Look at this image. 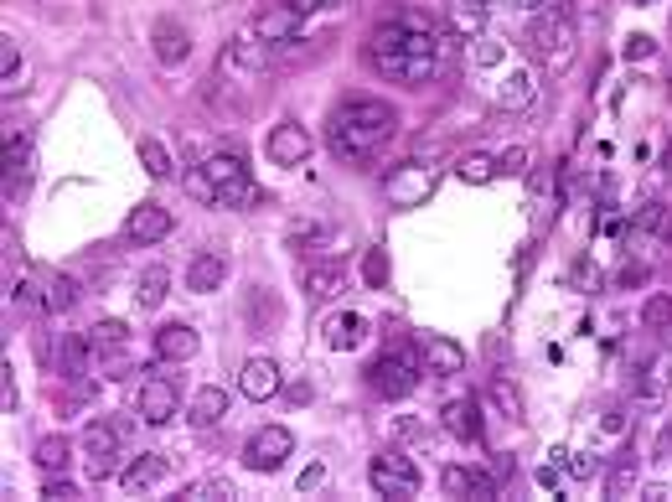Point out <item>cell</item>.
<instances>
[{
  "instance_id": "1",
  "label": "cell",
  "mask_w": 672,
  "mask_h": 502,
  "mask_svg": "<svg viewBox=\"0 0 672 502\" xmlns=\"http://www.w3.org/2000/svg\"><path fill=\"white\" fill-rule=\"evenodd\" d=\"M440 32H435V21L424 16V11H399V16H388L373 26V42H368V57H373V68H383L388 78H399L409 88L419 83H430L440 73Z\"/></svg>"
},
{
  "instance_id": "2",
  "label": "cell",
  "mask_w": 672,
  "mask_h": 502,
  "mask_svg": "<svg viewBox=\"0 0 672 502\" xmlns=\"http://www.w3.org/2000/svg\"><path fill=\"white\" fill-rule=\"evenodd\" d=\"M399 135V114L383 99H347L331 114V151L342 161H373Z\"/></svg>"
},
{
  "instance_id": "3",
  "label": "cell",
  "mask_w": 672,
  "mask_h": 502,
  "mask_svg": "<svg viewBox=\"0 0 672 502\" xmlns=\"http://www.w3.org/2000/svg\"><path fill=\"white\" fill-rule=\"evenodd\" d=\"M523 47H528L533 63L564 73V68L574 63V26H569V16H559V11L533 16V21H528V32H523Z\"/></svg>"
},
{
  "instance_id": "4",
  "label": "cell",
  "mask_w": 672,
  "mask_h": 502,
  "mask_svg": "<svg viewBox=\"0 0 672 502\" xmlns=\"http://www.w3.org/2000/svg\"><path fill=\"white\" fill-rule=\"evenodd\" d=\"M207 182H212V208H243L254 197V176H249V161L238 151H223V156H207L202 161Z\"/></svg>"
},
{
  "instance_id": "5",
  "label": "cell",
  "mask_w": 672,
  "mask_h": 502,
  "mask_svg": "<svg viewBox=\"0 0 672 502\" xmlns=\"http://www.w3.org/2000/svg\"><path fill=\"white\" fill-rule=\"evenodd\" d=\"M419 373H424V352H419V347H409V342H399L393 352H383V358L368 368L373 389H378L383 399H404V394H414Z\"/></svg>"
},
{
  "instance_id": "6",
  "label": "cell",
  "mask_w": 672,
  "mask_h": 502,
  "mask_svg": "<svg viewBox=\"0 0 672 502\" xmlns=\"http://www.w3.org/2000/svg\"><path fill=\"white\" fill-rule=\"evenodd\" d=\"M368 482L383 492V497H414L419 492V466L404 456V451H383V456H373V466H368Z\"/></svg>"
},
{
  "instance_id": "7",
  "label": "cell",
  "mask_w": 672,
  "mask_h": 502,
  "mask_svg": "<svg viewBox=\"0 0 672 502\" xmlns=\"http://www.w3.org/2000/svg\"><path fill=\"white\" fill-rule=\"evenodd\" d=\"M290 451H295V435H290L285 425H264V430L249 435V446H243V461H249L254 471H280Z\"/></svg>"
},
{
  "instance_id": "8",
  "label": "cell",
  "mask_w": 672,
  "mask_h": 502,
  "mask_svg": "<svg viewBox=\"0 0 672 502\" xmlns=\"http://www.w3.org/2000/svg\"><path fill=\"white\" fill-rule=\"evenodd\" d=\"M430 187H435L430 166L409 161V166H399V171H388V182H383V197L393 202V208H419V202L430 197Z\"/></svg>"
},
{
  "instance_id": "9",
  "label": "cell",
  "mask_w": 672,
  "mask_h": 502,
  "mask_svg": "<svg viewBox=\"0 0 672 502\" xmlns=\"http://www.w3.org/2000/svg\"><path fill=\"white\" fill-rule=\"evenodd\" d=\"M140 415H145V425H166L176 415V378L150 373L140 383Z\"/></svg>"
},
{
  "instance_id": "10",
  "label": "cell",
  "mask_w": 672,
  "mask_h": 502,
  "mask_svg": "<svg viewBox=\"0 0 672 502\" xmlns=\"http://www.w3.org/2000/svg\"><path fill=\"white\" fill-rule=\"evenodd\" d=\"M83 451H88V477H109L114 471V456H119V435H114V425H104V420H94L83 430Z\"/></svg>"
},
{
  "instance_id": "11",
  "label": "cell",
  "mask_w": 672,
  "mask_h": 502,
  "mask_svg": "<svg viewBox=\"0 0 672 502\" xmlns=\"http://www.w3.org/2000/svg\"><path fill=\"white\" fill-rule=\"evenodd\" d=\"M150 42H156V63L161 68H176V63H187V52H192V37H187V26L161 16L156 26H150Z\"/></svg>"
},
{
  "instance_id": "12",
  "label": "cell",
  "mask_w": 672,
  "mask_h": 502,
  "mask_svg": "<svg viewBox=\"0 0 672 502\" xmlns=\"http://www.w3.org/2000/svg\"><path fill=\"white\" fill-rule=\"evenodd\" d=\"M223 78L228 73H249V78H259L264 68H269V42H259V37H238V42H228V52H223Z\"/></svg>"
},
{
  "instance_id": "13",
  "label": "cell",
  "mask_w": 672,
  "mask_h": 502,
  "mask_svg": "<svg viewBox=\"0 0 672 502\" xmlns=\"http://www.w3.org/2000/svg\"><path fill=\"white\" fill-rule=\"evenodd\" d=\"M166 233H171V213L161 208V202H140V208L130 213V223H125L130 244H161Z\"/></svg>"
},
{
  "instance_id": "14",
  "label": "cell",
  "mask_w": 672,
  "mask_h": 502,
  "mask_svg": "<svg viewBox=\"0 0 672 502\" xmlns=\"http://www.w3.org/2000/svg\"><path fill=\"white\" fill-rule=\"evenodd\" d=\"M264 151H269L274 166H300L305 156H311V135H305L300 125H274Z\"/></svg>"
},
{
  "instance_id": "15",
  "label": "cell",
  "mask_w": 672,
  "mask_h": 502,
  "mask_svg": "<svg viewBox=\"0 0 672 502\" xmlns=\"http://www.w3.org/2000/svg\"><path fill=\"white\" fill-rule=\"evenodd\" d=\"M254 32H259V42H295V32H300V16H295V6L290 0H280V6H269V11H259V21H254Z\"/></svg>"
},
{
  "instance_id": "16",
  "label": "cell",
  "mask_w": 672,
  "mask_h": 502,
  "mask_svg": "<svg viewBox=\"0 0 672 502\" xmlns=\"http://www.w3.org/2000/svg\"><path fill=\"white\" fill-rule=\"evenodd\" d=\"M156 358L161 363H187L197 358V332L187 327V321H171V327L156 332Z\"/></svg>"
},
{
  "instance_id": "17",
  "label": "cell",
  "mask_w": 672,
  "mask_h": 502,
  "mask_svg": "<svg viewBox=\"0 0 672 502\" xmlns=\"http://www.w3.org/2000/svg\"><path fill=\"white\" fill-rule=\"evenodd\" d=\"M238 389L249 394L254 404L259 399H274V394H280V368H274L269 358H249V363H243V373H238Z\"/></svg>"
},
{
  "instance_id": "18",
  "label": "cell",
  "mask_w": 672,
  "mask_h": 502,
  "mask_svg": "<svg viewBox=\"0 0 672 502\" xmlns=\"http://www.w3.org/2000/svg\"><path fill=\"white\" fill-rule=\"evenodd\" d=\"M424 373H461L466 368V347L461 342H450V337H424Z\"/></svg>"
},
{
  "instance_id": "19",
  "label": "cell",
  "mask_w": 672,
  "mask_h": 502,
  "mask_svg": "<svg viewBox=\"0 0 672 502\" xmlns=\"http://www.w3.org/2000/svg\"><path fill=\"white\" fill-rule=\"evenodd\" d=\"M445 430L455 440H481V404L466 394V399H450L445 404Z\"/></svg>"
},
{
  "instance_id": "20",
  "label": "cell",
  "mask_w": 672,
  "mask_h": 502,
  "mask_svg": "<svg viewBox=\"0 0 672 502\" xmlns=\"http://www.w3.org/2000/svg\"><path fill=\"white\" fill-rule=\"evenodd\" d=\"M362 337H368V316H357V311H342L326 321V347H336V352H352Z\"/></svg>"
},
{
  "instance_id": "21",
  "label": "cell",
  "mask_w": 672,
  "mask_h": 502,
  "mask_svg": "<svg viewBox=\"0 0 672 502\" xmlns=\"http://www.w3.org/2000/svg\"><path fill=\"white\" fill-rule=\"evenodd\" d=\"M223 275H228V259H223V254H197V259H192V270H187V290L207 295V290H218V285H223Z\"/></svg>"
},
{
  "instance_id": "22",
  "label": "cell",
  "mask_w": 672,
  "mask_h": 502,
  "mask_svg": "<svg viewBox=\"0 0 672 502\" xmlns=\"http://www.w3.org/2000/svg\"><path fill=\"white\" fill-rule=\"evenodd\" d=\"M486 11H492V0H450V26L461 37H481Z\"/></svg>"
},
{
  "instance_id": "23",
  "label": "cell",
  "mask_w": 672,
  "mask_h": 502,
  "mask_svg": "<svg viewBox=\"0 0 672 502\" xmlns=\"http://www.w3.org/2000/svg\"><path fill=\"white\" fill-rule=\"evenodd\" d=\"M223 415H228V394L218 389V383H207V389L192 399V425H197V430H207V425H218Z\"/></svg>"
},
{
  "instance_id": "24",
  "label": "cell",
  "mask_w": 672,
  "mask_h": 502,
  "mask_svg": "<svg viewBox=\"0 0 672 502\" xmlns=\"http://www.w3.org/2000/svg\"><path fill=\"white\" fill-rule=\"evenodd\" d=\"M166 477V456H135L130 466H125V477H119V482H125L130 492H145V487H156Z\"/></svg>"
},
{
  "instance_id": "25",
  "label": "cell",
  "mask_w": 672,
  "mask_h": 502,
  "mask_svg": "<svg viewBox=\"0 0 672 502\" xmlns=\"http://www.w3.org/2000/svg\"><path fill=\"white\" fill-rule=\"evenodd\" d=\"M455 176H461L466 187H486V182H497V156H481V151H471V156H461V161H455Z\"/></svg>"
},
{
  "instance_id": "26",
  "label": "cell",
  "mask_w": 672,
  "mask_h": 502,
  "mask_svg": "<svg viewBox=\"0 0 672 502\" xmlns=\"http://www.w3.org/2000/svg\"><path fill=\"white\" fill-rule=\"evenodd\" d=\"M533 94H538L533 73H528V68H517V73H507V83H502V94H497V99H502L507 109H528V104H533Z\"/></svg>"
},
{
  "instance_id": "27",
  "label": "cell",
  "mask_w": 672,
  "mask_h": 502,
  "mask_svg": "<svg viewBox=\"0 0 672 502\" xmlns=\"http://www.w3.org/2000/svg\"><path fill=\"white\" fill-rule=\"evenodd\" d=\"M181 497H187V502H228V497H233V482H223V477H197V482L181 487Z\"/></svg>"
},
{
  "instance_id": "28",
  "label": "cell",
  "mask_w": 672,
  "mask_h": 502,
  "mask_svg": "<svg viewBox=\"0 0 672 502\" xmlns=\"http://www.w3.org/2000/svg\"><path fill=\"white\" fill-rule=\"evenodd\" d=\"M73 301H78V280H73V275H52L47 290H42V306H47V311H68Z\"/></svg>"
},
{
  "instance_id": "29",
  "label": "cell",
  "mask_w": 672,
  "mask_h": 502,
  "mask_svg": "<svg viewBox=\"0 0 672 502\" xmlns=\"http://www.w3.org/2000/svg\"><path fill=\"white\" fill-rule=\"evenodd\" d=\"M26 161H32V145H26V135H16V145L6 140V192L26 182Z\"/></svg>"
},
{
  "instance_id": "30",
  "label": "cell",
  "mask_w": 672,
  "mask_h": 502,
  "mask_svg": "<svg viewBox=\"0 0 672 502\" xmlns=\"http://www.w3.org/2000/svg\"><path fill=\"white\" fill-rule=\"evenodd\" d=\"M37 466L57 477V471L68 466V440H63V435H47V440H37Z\"/></svg>"
},
{
  "instance_id": "31",
  "label": "cell",
  "mask_w": 672,
  "mask_h": 502,
  "mask_svg": "<svg viewBox=\"0 0 672 502\" xmlns=\"http://www.w3.org/2000/svg\"><path fill=\"white\" fill-rule=\"evenodd\" d=\"M166 285H171V275L161 270V264H150V270L140 275V306H161L166 301Z\"/></svg>"
},
{
  "instance_id": "32",
  "label": "cell",
  "mask_w": 672,
  "mask_h": 502,
  "mask_svg": "<svg viewBox=\"0 0 672 502\" xmlns=\"http://www.w3.org/2000/svg\"><path fill=\"white\" fill-rule=\"evenodd\" d=\"M290 6H295L300 21H311V16H321V11H326V16H347L352 0H290Z\"/></svg>"
},
{
  "instance_id": "33",
  "label": "cell",
  "mask_w": 672,
  "mask_h": 502,
  "mask_svg": "<svg viewBox=\"0 0 672 502\" xmlns=\"http://www.w3.org/2000/svg\"><path fill=\"white\" fill-rule=\"evenodd\" d=\"M492 399H497V409L507 420H523V394H517L507 378H492Z\"/></svg>"
},
{
  "instance_id": "34",
  "label": "cell",
  "mask_w": 672,
  "mask_h": 502,
  "mask_svg": "<svg viewBox=\"0 0 672 502\" xmlns=\"http://www.w3.org/2000/svg\"><path fill=\"white\" fill-rule=\"evenodd\" d=\"M140 161H145L150 176H171V151L161 140H140Z\"/></svg>"
},
{
  "instance_id": "35",
  "label": "cell",
  "mask_w": 672,
  "mask_h": 502,
  "mask_svg": "<svg viewBox=\"0 0 672 502\" xmlns=\"http://www.w3.org/2000/svg\"><path fill=\"white\" fill-rule=\"evenodd\" d=\"M125 337H130L125 321H99V327L88 332V347H125Z\"/></svg>"
},
{
  "instance_id": "36",
  "label": "cell",
  "mask_w": 672,
  "mask_h": 502,
  "mask_svg": "<svg viewBox=\"0 0 672 502\" xmlns=\"http://www.w3.org/2000/svg\"><path fill=\"white\" fill-rule=\"evenodd\" d=\"M641 321H647L652 332H672V301H667V295H652L647 311H641Z\"/></svg>"
},
{
  "instance_id": "37",
  "label": "cell",
  "mask_w": 672,
  "mask_h": 502,
  "mask_svg": "<svg viewBox=\"0 0 672 502\" xmlns=\"http://www.w3.org/2000/svg\"><path fill=\"white\" fill-rule=\"evenodd\" d=\"M305 290H311L316 301H326V295L342 290V275H336V270H311V275H305Z\"/></svg>"
},
{
  "instance_id": "38",
  "label": "cell",
  "mask_w": 672,
  "mask_h": 502,
  "mask_svg": "<svg viewBox=\"0 0 672 502\" xmlns=\"http://www.w3.org/2000/svg\"><path fill=\"white\" fill-rule=\"evenodd\" d=\"M362 280H368L373 290L388 285V254L383 249H368V259H362Z\"/></svg>"
},
{
  "instance_id": "39",
  "label": "cell",
  "mask_w": 672,
  "mask_h": 502,
  "mask_svg": "<svg viewBox=\"0 0 672 502\" xmlns=\"http://www.w3.org/2000/svg\"><path fill=\"white\" fill-rule=\"evenodd\" d=\"M631 487H636V461H621L616 471H610V482H605V492H610V497H626Z\"/></svg>"
},
{
  "instance_id": "40",
  "label": "cell",
  "mask_w": 672,
  "mask_h": 502,
  "mask_svg": "<svg viewBox=\"0 0 672 502\" xmlns=\"http://www.w3.org/2000/svg\"><path fill=\"white\" fill-rule=\"evenodd\" d=\"M528 171V151L523 145H507V151L497 156V176H523Z\"/></svg>"
},
{
  "instance_id": "41",
  "label": "cell",
  "mask_w": 672,
  "mask_h": 502,
  "mask_svg": "<svg viewBox=\"0 0 672 502\" xmlns=\"http://www.w3.org/2000/svg\"><path fill=\"white\" fill-rule=\"evenodd\" d=\"M440 487H445L450 497H471V471H466V466H445Z\"/></svg>"
},
{
  "instance_id": "42",
  "label": "cell",
  "mask_w": 672,
  "mask_h": 502,
  "mask_svg": "<svg viewBox=\"0 0 672 502\" xmlns=\"http://www.w3.org/2000/svg\"><path fill=\"white\" fill-rule=\"evenodd\" d=\"M471 497L476 502H492L497 497V477H492V471H471Z\"/></svg>"
},
{
  "instance_id": "43",
  "label": "cell",
  "mask_w": 672,
  "mask_h": 502,
  "mask_svg": "<svg viewBox=\"0 0 672 502\" xmlns=\"http://www.w3.org/2000/svg\"><path fill=\"white\" fill-rule=\"evenodd\" d=\"M16 68H21V47L6 37V42H0V73H6V83L16 78Z\"/></svg>"
},
{
  "instance_id": "44",
  "label": "cell",
  "mask_w": 672,
  "mask_h": 502,
  "mask_svg": "<svg viewBox=\"0 0 672 502\" xmlns=\"http://www.w3.org/2000/svg\"><path fill=\"white\" fill-rule=\"evenodd\" d=\"M187 192L197 197V202H212V182H207V171L197 166V171H187Z\"/></svg>"
},
{
  "instance_id": "45",
  "label": "cell",
  "mask_w": 672,
  "mask_h": 502,
  "mask_svg": "<svg viewBox=\"0 0 672 502\" xmlns=\"http://www.w3.org/2000/svg\"><path fill=\"white\" fill-rule=\"evenodd\" d=\"M662 218H667V213H662V202H647V208H641V213L631 218V228H662Z\"/></svg>"
},
{
  "instance_id": "46",
  "label": "cell",
  "mask_w": 672,
  "mask_h": 502,
  "mask_svg": "<svg viewBox=\"0 0 672 502\" xmlns=\"http://www.w3.org/2000/svg\"><path fill=\"white\" fill-rule=\"evenodd\" d=\"M569 471L585 482V477H595V471H600V461H595V456H569Z\"/></svg>"
},
{
  "instance_id": "47",
  "label": "cell",
  "mask_w": 672,
  "mask_h": 502,
  "mask_svg": "<svg viewBox=\"0 0 672 502\" xmlns=\"http://www.w3.org/2000/svg\"><path fill=\"white\" fill-rule=\"evenodd\" d=\"M641 280H647V264H621V275H616V285H641Z\"/></svg>"
},
{
  "instance_id": "48",
  "label": "cell",
  "mask_w": 672,
  "mask_h": 502,
  "mask_svg": "<svg viewBox=\"0 0 672 502\" xmlns=\"http://www.w3.org/2000/svg\"><path fill=\"white\" fill-rule=\"evenodd\" d=\"M42 497H52V502H68V497H78V487L57 477V482H47V492H42Z\"/></svg>"
},
{
  "instance_id": "49",
  "label": "cell",
  "mask_w": 672,
  "mask_h": 502,
  "mask_svg": "<svg viewBox=\"0 0 672 502\" xmlns=\"http://www.w3.org/2000/svg\"><path fill=\"white\" fill-rule=\"evenodd\" d=\"M476 63H481V68L502 63V47H497V42H481V47H476Z\"/></svg>"
},
{
  "instance_id": "50",
  "label": "cell",
  "mask_w": 672,
  "mask_h": 502,
  "mask_svg": "<svg viewBox=\"0 0 672 502\" xmlns=\"http://www.w3.org/2000/svg\"><path fill=\"white\" fill-rule=\"evenodd\" d=\"M652 52H657L652 37H631V42H626V57H652Z\"/></svg>"
},
{
  "instance_id": "51",
  "label": "cell",
  "mask_w": 672,
  "mask_h": 502,
  "mask_svg": "<svg viewBox=\"0 0 672 502\" xmlns=\"http://www.w3.org/2000/svg\"><path fill=\"white\" fill-rule=\"evenodd\" d=\"M600 425H605L610 435H621V430H626V409H605V420H600Z\"/></svg>"
},
{
  "instance_id": "52",
  "label": "cell",
  "mask_w": 672,
  "mask_h": 502,
  "mask_svg": "<svg viewBox=\"0 0 672 502\" xmlns=\"http://www.w3.org/2000/svg\"><path fill=\"white\" fill-rule=\"evenodd\" d=\"M538 482H543L548 492H554V487H559V461H543V471H538Z\"/></svg>"
},
{
  "instance_id": "53",
  "label": "cell",
  "mask_w": 672,
  "mask_h": 502,
  "mask_svg": "<svg viewBox=\"0 0 672 502\" xmlns=\"http://www.w3.org/2000/svg\"><path fill=\"white\" fill-rule=\"evenodd\" d=\"M641 502H672V487H662V482H652L647 492H641Z\"/></svg>"
},
{
  "instance_id": "54",
  "label": "cell",
  "mask_w": 672,
  "mask_h": 502,
  "mask_svg": "<svg viewBox=\"0 0 672 502\" xmlns=\"http://www.w3.org/2000/svg\"><path fill=\"white\" fill-rule=\"evenodd\" d=\"M321 482H326V466H311V471L300 477V487H305V492H311V487H321Z\"/></svg>"
},
{
  "instance_id": "55",
  "label": "cell",
  "mask_w": 672,
  "mask_h": 502,
  "mask_svg": "<svg viewBox=\"0 0 672 502\" xmlns=\"http://www.w3.org/2000/svg\"><path fill=\"white\" fill-rule=\"evenodd\" d=\"M512 471H517L512 456H497V461H492V477H512Z\"/></svg>"
},
{
  "instance_id": "56",
  "label": "cell",
  "mask_w": 672,
  "mask_h": 502,
  "mask_svg": "<svg viewBox=\"0 0 672 502\" xmlns=\"http://www.w3.org/2000/svg\"><path fill=\"white\" fill-rule=\"evenodd\" d=\"M295 404H305V399H311V383H290V389H285Z\"/></svg>"
},
{
  "instance_id": "57",
  "label": "cell",
  "mask_w": 672,
  "mask_h": 502,
  "mask_svg": "<svg viewBox=\"0 0 672 502\" xmlns=\"http://www.w3.org/2000/svg\"><path fill=\"white\" fill-rule=\"evenodd\" d=\"M662 171H672V145H667V151H662Z\"/></svg>"
},
{
  "instance_id": "58",
  "label": "cell",
  "mask_w": 672,
  "mask_h": 502,
  "mask_svg": "<svg viewBox=\"0 0 672 502\" xmlns=\"http://www.w3.org/2000/svg\"><path fill=\"white\" fill-rule=\"evenodd\" d=\"M662 233H667V239H672V218H662Z\"/></svg>"
},
{
  "instance_id": "59",
  "label": "cell",
  "mask_w": 672,
  "mask_h": 502,
  "mask_svg": "<svg viewBox=\"0 0 672 502\" xmlns=\"http://www.w3.org/2000/svg\"><path fill=\"white\" fill-rule=\"evenodd\" d=\"M667 383H672V373H667Z\"/></svg>"
}]
</instances>
